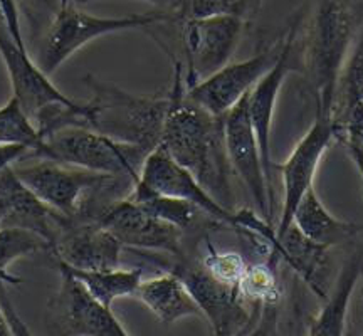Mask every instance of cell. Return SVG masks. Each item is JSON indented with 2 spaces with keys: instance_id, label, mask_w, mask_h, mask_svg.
<instances>
[{
  "instance_id": "1",
  "label": "cell",
  "mask_w": 363,
  "mask_h": 336,
  "mask_svg": "<svg viewBox=\"0 0 363 336\" xmlns=\"http://www.w3.org/2000/svg\"><path fill=\"white\" fill-rule=\"evenodd\" d=\"M170 108L162 147L190 172L220 206L233 211L230 168L225 150L224 118L212 116L187 94L184 67L174 61V79L169 89Z\"/></svg>"
},
{
  "instance_id": "2",
  "label": "cell",
  "mask_w": 363,
  "mask_h": 336,
  "mask_svg": "<svg viewBox=\"0 0 363 336\" xmlns=\"http://www.w3.org/2000/svg\"><path fill=\"white\" fill-rule=\"evenodd\" d=\"M363 26V4L320 2L303 35V69L316 103V115L335 118V104L352 44Z\"/></svg>"
},
{
  "instance_id": "3",
  "label": "cell",
  "mask_w": 363,
  "mask_h": 336,
  "mask_svg": "<svg viewBox=\"0 0 363 336\" xmlns=\"http://www.w3.org/2000/svg\"><path fill=\"white\" fill-rule=\"evenodd\" d=\"M84 81L91 91L89 101L84 103L86 128L148 153L160 147L170 108L169 93L140 96L93 76Z\"/></svg>"
},
{
  "instance_id": "4",
  "label": "cell",
  "mask_w": 363,
  "mask_h": 336,
  "mask_svg": "<svg viewBox=\"0 0 363 336\" xmlns=\"http://www.w3.org/2000/svg\"><path fill=\"white\" fill-rule=\"evenodd\" d=\"M158 22H174L167 6L125 17H99L74 2H59L54 6L52 19L39 40L34 59L40 69L51 76L91 40L123 30L147 29Z\"/></svg>"
},
{
  "instance_id": "5",
  "label": "cell",
  "mask_w": 363,
  "mask_h": 336,
  "mask_svg": "<svg viewBox=\"0 0 363 336\" xmlns=\"http://www.w3.org/2000/svg\"><path fill=\"white\" fill-rule=\"evenodd\" d=\"M150 153L83 126L54 131L30 153V160H51L93 172L138 181L140 170Z\"/></svg>"
},
{
  "instance_id": "6",
  "label": "cell",
  "mask_w": 363,
  "mask_h": 336,
  "mask_svg": "<svg viewBox=\"0 0 363 336\" xmlns=\"http://www.w3.org/2000/svg\"><path fill=\"white\" fill-rule=\"evenodd\" d=\"M6 33L0 40L4 65L12 84V98L17 99L27 115L38 120L45 110L54 106H71L78 101L66 96L49 76L40 69L35 59L27 51L26 38L22 34L19 12L13 2L0 4Z\"/></svg>"
},
{
  "instance_id": "7",
  "label": "cell",
  "mask_w": 363,
  "mask_h": 336,
  "mask_svg": "<svg viewBox=\"0 0 363 336\" xmlns=\"http://www.w3.org/2000/svg\"><path fill=\"white\" fill-rule=\"evenodd\" d=\"M165 272H174L187 286L214 336H240L259 320L264 306H251L239 288L219 283L201 262L192 264L177 257Z\"/></svg>"
},
{
  "instance_id": "8",
  "label": "cell",
  "mask_w": 363,
  "mask_h": 336,
  "mask_svg": "<svg viewBox=\"0 0 363 336\" xmlns=\"http://www.w3.org/2000/svg\"><path fill=\"white\" fill-rule=\"evenodd\" d=\"M179 27L187 57L185 86L192 88L230 65L242 38L246 19L238 16H219L184 21Z\"/></svg>"
},
{
  "instance_id": "9",
  "label": "cell",
  "mask_w": 363,
  "mask_h": 336,
  "mask_svg": "<svg viewBox=\"0 0 363 336\" xmlns=\"http://www.w3.org/2000/svg\"><path fill=\"white\" fill-rule=\"evenodd\" d=\"M12 168L40 201L69 219L72 224L79 220L93 194L113 179L111 175L93 174L51 160H38L33 165Z\"/></svg>"
},
{
  "instance_id": "10",
  "label": "cell",
  "mask_w": 363,
  "mask_h": 336,
  "mask_svg": "<svg viewBox=\"0 0 363 336\" xmlns=\"http://www.w3.org/2000/svg\"><path fill=\"white\" fill-rule=\"evenodd\" d=\"M61 284L48 308V321L57 336H130L111 311L91 298L79 281L57 264Z\"/></svg>"
},
{
  "instance_id": "11",
  "label": "cell",
  "mask_w": 363,
  "mask_h": 336,
  "mask_svg": "<svg viewBox=\"0 0 363 336\" xmlns=\"http://www.w3.org/2000/svg\"><path fill=\"white\" fill-rule=\"evenodd\" d=\"M247 96L224 116L227 158L230 168L251 194L257 213L271 224L274 217V189L267 179L256 131L252 128Z\"/></svg>"
},
{
  "instance_id": "12",
  "label": "cell",
  "mask_w": 363,
  "mask_h": 336,
  "mask_svg": "<svg viewBox=\"0 0 363 336\" xmlns=\"http://www.w3.org/2000/svg\"><path fill=\"white\" fill-rule=\"evenodd\" d=\"M284 39L244 61L230 62L211 78L187 88L189 98L212 116L224 118L278 65Z\"/></svg>"
},
{
  "instance_id": "13",
  "label": "cell",
  "mask_w": 363,
  "mask_h": 336,
  "mask_svg": "<svg viewBox=\"0 0 363 336\" xmlns=\"http://www.w3.org/2000/svg\"><path fill=\"white\" fill-rule=\"evenodd\" d=\"M335 118L316 115L313 125L294 145L284 163H274V168H278L283 179V212L276 225V240L291 227L294 211L308 190L313 189L316 170L335 140Z\"/></svg>"
},
{
  "instance_id": "14",
  "label": "cell",
  "mask_w": 363,
  "mask_h": 336,
  "mask_svg": "<svg viewBox=\"0 0 363 336\" xmlns=\"http://www.w3.org/2000/svg\"><path fill=\"white\" fill-rule=\"evenodd\" d=\"M136 185L162 197L192 203L217 224L229 225L238 230V211H229L220 206L190 172L180 167L167 153L162 145L145 158Z\"/></svg>"
},
{
  "instance_id": "15",
  "label": "cell",
  "mask_w": 363,
  "mask_h": 336,
  "mask_svg": "<svg viewBox=\"0 0 363 336\" xmlns=\"http://www.w3.org/2000/svg\"><path fill=\"white\" fill-rule=\"evenodd\" d=\"M0 187V227L30 230L48 240L52 249L56 247L57 240L72 222L40 201L17 177L12 167H2Z\"/></svg>"
},
{
  "instance_id": "16",
  "label": "cell",
  "mask_w": 363,
  "mask_h": 336,
  "mask_svg": "<svg viewBox=\"0 0 363 336\" xmlns=\"http://www.w3.org/2000/svg\"><path fill=\"white\" fill-rule=\"evenodd\" d=\"M125 249L163 252L182 257L184 230L148 215L130 198L120 201L98 220Z\"/></svg>"
},
{
  "instance_id": "17",
  "label": "cell",
  "mask_w": 363,
  "mask_h": 336,
  "mask_svg": "<svg viewBox=\"0 0 363 336\" xmlns=\"http://www.w3.org/2000/svg\"><path fill=\"white\" fill-rule=\"evenodd\" d=\"M125 247L98 222H76L54 247L57 262L71 269L108 271L121 267Z\"/></svg>"
},
{
  "instance_id": "18",
  "label": "cell",
  "mask_w": 363,
  "mask_h": 336,
  "mask_svg": "<svg viewBox=\"0 0 363 336\" xmlns=\"http://www.w3.org/2000/svg\"><path fill=\"white\" fill-rule=\"evenodd\" d=\"M299 27L298 24L291 26L289 33L284 35V47L281 54L278 65L267 72L259 83L254 86L247 96L249 103V115H251L252 128L256 131L257 143L264 162L267 179L272 184V170H274V162L271 157V126L272 116L276 111V103H278L281 86H283L286 76L293 71V54L294 44H296V33Z\"/></svg>"
},
{
  "instance_id": "19",
  "label": "cell",
  "mask_w": 363,
  "mask_h": 336,
  "mask_svg": "<svg viewBox=\"0 0 363 336\" xmlns=\"http://www.w3.org/2000/svg\"><path fill=\"white\" fill-rule=\"evenodd\" d=\"M362 276L363 251H357L345 261L333 289L326 294L325 303L311 318L306 336H345L350 301Z\"/></svg>"
},
{
  "instance_id": "20",
  "label": "cell",
  "mask_w": 363,
  "mask_h": 336,
  "mask_svg": "<svg viewBox=\"0 0 363 336\" xmlns=\"http://www.w3.org/2000/svg\"><path fill=\"white\" fill-rule=\"evenodd\" d=\"M291 225L296 227L305 237L326 249L352 242L358 234L363 233V225L335 217L318 197L315 187L308 190L301 198L294 211Z\"/></svg>"
},
{
  "instance_id": "21",
  "label": "cell",
  "mask_w": 363,
  "mask_h": 336,
  "mask_svg": "<svg viewBox=\"0 0 363 336\" xmlns=\"http://www.w3.org/2000/svg\"><path fill=\"white\" fill-rule=\"evenodd\" d=\"M135 298L142 301L163 325L177 323L190 316H202L187 286L174 272H162L143 279Z\"/></svg>"
},
{
  "instance_id": "22",
  "label": "cell",
  "mask_w": 363,
  "mask_h": 336,
  "mask_svg": "<svg viewBox=\"0 0 363 336\" xmlns=\"http://www.w3.org/2000/svg\"><path fill=\"white\" fill-rule=\"evenodd\" d=\"M328 251L330 249L305 237L294 225L278 237V256L305 281L308 288L320 299H325L328 294L321 281Z\"/></svg>"
},
{
  "instance_id": "23",
  "label": "cell",
  "mask_w": 363,
  "mask_h": 336,
  "mask_svg": "<svg viewBox=\"0 0 363 336\" xmlns=\"http://www.w3.org/2000/svg\"><path fill=\"white\" fill-rule=\"evenodd\" d=\"M61 264V262H57ZM65 266L67 271L79 281L91 298L96 299L103 306L111 308L113 303L121 298H130L138 291L140 284L143 283L142 267H118L108 271H79Z\"/></svg>"
},
{
  "instance_id": "24",
  "label": "cell",
  "mask_w": 363,
  "mask_h": 336,
  "mask_svg": "<svg viewBox=\"0 0 363 336\" xmlns=\"http://www.w3.org/2000/svg\"><path fill=\"white\" fill-rule=\"evenodd\" d=\"M128 198L143 212H147L148 215L174 227H179L182 230L192 227L195 220L199 219V213H201V211L192 203L147 192L138 185H135L133 192L128 195Z\"/></svg>"
},
{
  "instance_id": "25",
  "label": "cell",
  "mask_w": 363,
  "mask_h": 336,
  "mask_svg": "<svg viewBox=\"0 0 363 336\" xmlns=\"http://www.w3.org/2000/svg\"><path fill=\"white\" fill-rule=\"evenodd\" d=\"M239 291L251 306H278L283 299V288L269 262H249Z\"/></svg>"
},
{
  "instance_id": "26",
  "label": "cell",
  "mask_w": 363,
  "mask_h": 336,
  "mask_svg": "<svg viewBox=\"0 0 363 336\" xmlns=\"http://www.w3.org/2000/svg\"><path fill=\"white\" fill-rule=\"evenodd\" d=\"M0 143L24 147L29 150V155L43 143L38 125L22 110L16 98L9 99L0 111Z\"/></svg>"
},
{
  "instance_id": "27",
  "label": "cell",
  "mask_w": 363,
  "mask_h": 336,
  "mask_svg": "<svg viewBox=\"0 0 363 336\" xmlns=\"http://www.w3.org/2000/svg\"><path fill=\"white\" fill-rule=\"evenodd\" d=\"M174 22L180 24L184 21H201L208 17L238 16L247 19L251 13L259 9L256 2H230V0H190V2L167 4Z\"/></svg>"
},
{
  "instance_id": "28",
  "label": "cell",
  "mask_w": 363,
  "mask_h": 336,
  "mask_svg": "<svg viewBox=\"0 0 363 336\" xmlns=\"http://www.w3.org/2000/svg\"><path fill=\"white\" fill-rule=\"evenodd\" d=\"M0 247H2L0 267H2L4 281L9 278V267L19 259L33 256V254L38 252L54 251L51 244L44 237L24 229H2V233H0Z\"/></svg>"
},
{
  "instance_id": "29",
  "label": "cell",
  "mask_w": 363,
  "mask_h": 336,
  "mask_svg": "<svg viewBox=\"0 0 363 336\" xmlns=\"http://www.w3.org/2000/svg\"><path fill=\"white\" fill-rule=\"evenodd\" d=\"M357 101H363V33L357 39V45L348 57L335 104V123L343 118L348 108Z\"/></svg>"
},
{
  "instance_id": "30",
  "label": "cell",
  "mask_w": 363,
  "mask_h": 336,
  "mask_svg": "<svg viewBox=\"0 0 363 336\" xmlns=\"http://www.w3.org/2000/svg\"><path fill=\"white\" fill-rule=\"evenodd\" d=\"M201 264L219 283L239 288L240 281L246 274L249 262L242 254L234 251H217L208 244L207 252L203 254Z\"/></svg>"
},
{
  "instance_id": "31",
  "label": "cell",
  "mask_w": 363,
  "mask_h": 336,
  "mask_svg": "<svg viewBox=\"0 0 363 336\" xmlns=\"http://www.w3.org/2000/svg\"><path fill=\"white\" fill-rule=\"evenodd\" d=\"M0 315H2V328L7 330V333L11 336H34L33 331L29 330V326L22 316L19 315V311L16 310L11 299L4 291L2 294V301H0Z\"/></svg>"
},
{
  "instance_id": "32",
  "label": "cell",
  "mask_w": 363,
  "mask_h": 336,
  "mask_svg": "<svg viewBox=\"0 0 363 336\" xmlns=\"http://www.w3.org/2000/svg\"><path fill=\"white\" fill-rule=\"evenodd\" d=\"M335 138H337L338 142L343 145V148L347 150L348 157L352 158L353 165L357 167L358 174H360L363 181V135L348 128H337V131H335Z\"/></svg>"
},
{
  "instance_id": "33",
  "label": "cell",
  "mask_w": 363,
  "mask_h": 336,
  "mask_svg": "<svg viewBox=\"0 0 363 336\" xmlns=\"http://www.w3.org/2000/svg\"><path fill=\"white\" fill-rule=\"evenodd\" d=\"M278 306H264L259 320L240 336H274L279 325Z\"/></svg>"
},
{
  "instance_id": "34",
  "label": "cell",
  "mask_w": 363,
  "mask_h": 336,
  "mask_svg": "<svg viewBox=\"0 0 363 336\" xmlns=\"http://www.w3.org/2000/svg\"><path fill=\"white\" fill-rule=\"evenodd\" d=\"M274 336H306V333H303L301 326H299V328H291V331H288V333H281L279 325H278V331H276Z\"/></svg>"
},
{
  "instance_id": "35",
  "label": "cell",
  "mask_w": 363,
  "mask_h": 336,
  "mask_svg": "<svg viewBox=\"0 0 363 336\" xmlns=\"http://www.w3.org/2000/svg\"><path fill=\"white\" fill-rule=\"evenodd\" d=\"M2 336H11V335L7 333V330H6V328H2Z\"/></svg>"
}]
</instances>
